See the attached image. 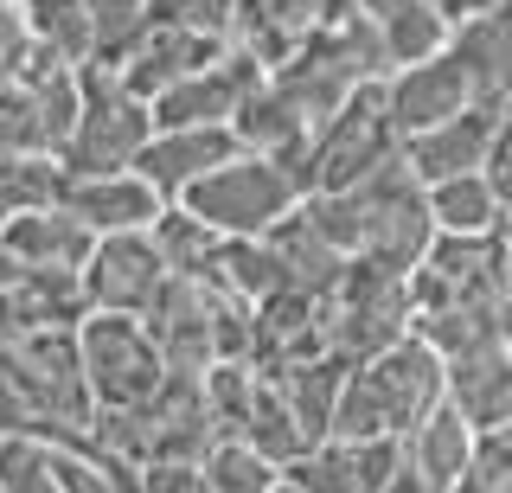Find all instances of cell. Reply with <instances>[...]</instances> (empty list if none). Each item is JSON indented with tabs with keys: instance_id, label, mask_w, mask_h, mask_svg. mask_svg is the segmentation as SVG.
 <instances>
[{
	"instance_id": "1",
	"label": "cell",
	"mask_w": 512,
	"mask_h": 493,
	"mask_svg": "<svg viewBox=\"0 0 512 493\" xmlns=\"http://www.w3.org/2000/svg\"><path fill=\"white\" fill-rule=\"evenodd\" d=\"M301 212L320 225V237H327L333 250L365 257L378 269H397V276H410V269L423 263V250L436 244L429 193H423V180L410 173L404 154H397L391 167H378L372 180L346 186V193H308Z\"/></svg>"
},
{
	"instance_id": "2",
	"label": "cell",
	"mask_w": 512,
	"mask_h": 493,
	"mask_svg": "<svg viewBox=\"0 0 512 493\" xmlns=\"http://www.w3.org/2000/svg\"><path fill=\"white\" fill-rule=\"evenodd\" d=\"M442 404H448V359L410 327L397 346H384V353L359 359L346 372L340 410H333V436H397L404 442Z\"/></svg>"
},
{
	"instance_id": "3",
	"label": "cell",
	"mask_w": 512,
	"mask_h": 493,
	"mask_svg": "<svg viewBox=\"0 0 512 493\" xmlns=\"http://www.w3.org/2000/svg\"><path fill=\"white\" fill-rule=\"evenodd\" d=\"M90 436L122 461L148 468V461H205L218 442L212 404H205V372H167V385L128 410H96Z\"/></svg>"
},
{
	"instance_id": "4",
	"label": "cell",
	"mask_w": 512,
	"mask_h": 493,
	"mask_svg": "<svg viewBox=\"0 0 512 493\" xmlns=\"http://www.w3.org/2000/svg\"><path fill=\"white\" fill-rule=\"evenodd\" d=\"M77 84H84V109H77V129L58 154L64 173H122V167H135L141 148L154 141V103L135 97L109 58H84V65H77Z\"/></svg>"
},
{
	"instance_id": "5",
	"label": "cell",
	"mask_w": 512,
	"mask_h": 493,
	"mask_svg": "<svg viewBox=\"0 0 512 493\" xmlns=\"http://www.w3.org/2000/svg\"><path fill=\"white\" fill-rule=\"evenodd\" d=\"M0 372L13 378V391L32 404V417H39V429L52 442L90 436L96 397H90V378H84V353H77V327L0 340Z\"/></svg>"
},
{
	"instance_id": "6",
	"label": "cell",
	"mask_w": 512,
	"mask_h": 493,
	"mask_svg": "<svg viewBox=\"0 0 512 493\" xmlns=\"http://www.w3.org/2000/svg\"><path fill=\"white\" fill-rule=\"evenodd\" d=\"M301 199H308V186H301V173L288 161H269V154L237 148L231 161L205 173L180 205L192 218H205L212 231H224V237H269Z\"/></svg>"
},
{
	"instance_id": "7",
	"label": "cell",
	"mask_w": 512,
	"mask_h": 493,
	"mask_svg": "<svg viewBox=\"0 0 512 493\" xmlns=\"http://www.w3.org/2000/svg\"><path fill=\"white\" fill-rule=\"evenodd\" d=\"M397 154H404V135H397L391 109H384V77H378V84L352 90V97L314 129L301 180H308V193H346V186L372 180L378 167H391Z\"/></svg>"
},
{
	"instance_id": "8",
	"label": "cell",
	"mask_w": 512,
	"mask_h": 493,
	"mask_svg": "<svg viewBox=\"0 0 512 493\" xmlns=\"http://www.w3.org/2000/svg\"><path fill=\"white\" fill-rule=\"evenodd\" d=\"M410 327H416L410 276L352 257L346 276H340V289L327 295V353H340V359L359 365V359L384 353V346H397Z\"/></svg>"
},
{
	"instance_id": "9",
	"label": "cell",
	"mask_w": 512,
	"mask_h": 493,
	"mask_svg": "<svg viewBox=\"0 0 512 493\" xmlns=\"http://www.w3.org/2000/svg\"><path fill=\"white\" fill-rule=\"evenodd\" d=\"M77 353H84V378H90L96 410L141 404V397H154L173 372L141 314H96L90 308L84 327H77Z\"/></svg>"
},
{
	"instance_id": "10",
	"label": "cell",
	"mask_w": 512,
	"mask_h": 493,
	"mask_svg": "<svg viewBox=\"0 0 512 493\" xmlns=\"http://www.w3.org/2000/svg\"><path fill=\"white\" fill-rule=\"evenodd\" d=\"M263 84H269V65L231 39L224 58H212L205 71L180 77L173 90L154 97V129H218V122H231Z\"/></svg>"
},
{
	"instance_id": "11",
	"label": "cell",
	"mask_w": 512,
	"mask_h": 493,
	"mask_svg": "<svg viewBox=\"0 0 512 493\" xmlns=\"http://www.w3.org/2000/svg\"><path fill=\"white\" fill-rule=\"evenodd\" d=\"M167 282H173V269L160 257L154 231L96 237V250L84 263V295H90L96 314H148Z\"/></svg>"
},
{
	"instance_id": "12",
	"label": "cell",
	"mask_w": 512,
	"mask_h": 493,
	"mask_svg": "<svg viewBox=\"0 0 512 493\" xmlns=\"http://www.w3.org/2000/svg\"><path fill=\"white\" fill-rule=\"evenodd\" d=\"M404 468L397 436H320L308 455L288 468L301 493H384Z\"/></svg>"
},
{
	"instance_id": "13",
	"label": "cell",
	"mask_w": 512,
	"mask_h": 493,
	"mask_svg": "<svg viewBox=\"0 0 512 493\" xmlns=\"http://www.w3.org/2000/svg\"><path fill=\"white\" fill-rule=\"evenodd\" d=\"M141 321H148L154 346L167 353L173 372H212L218 365V282L173 276Z\"/></svg>"
},
{
	"instance_id": "14",
	"label": "cell",
	"mask_w": 512,
	"mask_h": 493,
	"mask_svg": "<svg viewBox=\"0 0 512 493\" xmlns=\"http://www.w3.org/2000/svg\"><path fill=\"white\" fill-rule=\"evenodd\" d=\"M384 109H391L397 135H423L436 129V122L461 116V109H474V84H468V65H461L455 52H429L416 58V65H397L391 77H384Z\"/></svg>"
},
{
	"instance_id": "15",
	"label": "cell",
	"mask_w": 512,
	"mask_h": 493,
	"mask_svg": "<svg viewBox=\"0 0 512 493\" xmlns=\"http://www.w3.org/2000/svg\"><path fill=\"white\" fill-rule=\"evenodd\" d=\"M346 13H359V0H237L231 39L276 71V65H288V58H295L308 39H320L327 26H340Z\"/></svg>"
},
{
	"instance_id": "16",
	"label": "cell",
	"mask_w": 512,
	"mask_h": 493,
	"mask_svg": "<svg viewBox=\"0 0 512 493\" xmlns=\"http://www.w3.org/2000/svg\"><path fill=\"white\" fill-rule=\"evenodd\" d=\"M58 205H64V212H77L96 237L154 231V218L167 212V199H160L135 167H122V173H64Z\"/></svg>"
},
{
	"instance_id": "17",
	"label": "cell",
	"mask_w": 512,
	"mask_h": 493,
	"mask_svg": "<svg viewBox=\"0 0 512 493\" xmlns=\"http://www.w3.org/2000/svg\"><path fill=\"white\" fill-rule=\"evenodd\" d=\"M224 33H192V26H148L128 52L116 58V71H122V84L135 90V97H160V90H173L180 77H192V71H205L212 58H224Z\"/></svg>"
},
{
	"instance_id": "18",
	"label": "cell",
	"mask_w": 512,
	"mask_h": 493,
	"mask_svg": "<svg viewBox=\"0 0 512 493\" xmlns=\"http://www.w3.org/2000/svg\"><path fill=\"white\" fill-rule=\"evenodd\" d=\"M237 148H244V141L231 135V122H218V129H154V141L141 148L135 173H141V180H148L167 205H180L192 186H199L212 167H224Z\"/></svg>"
},
{
	"instance_id": "19",
	"label": "cell",
	"mask_w": 512,
	"mask_h": 493,
	"mask_svg": "<svg viewBox=\"0 0 512 493\" xmlns=\"http://www.w3.org/2000/svg\"><path fill=\"white\" fill-rule=\"evenodd\" d=\"M90 295L84 269H26L7 295H0V340H26V333L52 327H84Z\"/></svg>"
},
{
	"instance_id": "20",
	"label": "cell",
	"mask_w": 512,
	"mask_h": 493,
	"mask_svg": "<svg viewBox=\"0 0 512 493\" xmlns=\"http://www.w3.org/2000/svg\"><path fill=\"white\" fill-rule=\"evenodd\" d=\"M493 135H500V116L474 103V109H461V116L436 122V129L410 135L404 141V161H410V173L423 186H436V180H455V173H480V167H487Z\"/></svg>"
},
{
	"instance_id": "21",
	"label": "cell",
	"mask_w": 512,
	"mask_h": 493,
	"mask_svg": "<svg viewBox=\"0 0 512 493\" xmlns=\"http://www.w3.org/2000/svg\"><path fill=\"white\" fill-rule=\"evenodd\" d=\"M448 52L468 65L474 103L493 109V116H512V7L474 13L448 33Z\"/></svg>"
},
{
	"instance_id": "22",
	"label": "cell",
	"mask_w": 512,
	"mask_h": 493,
	"mask_svg": "<svg viewBox=\"0 0 512 493\" xmlns=\"http://www.w3.org/2000/svg\"><path fill=\"white\" fill-rule=\"evenodd\" d=\"M448 404L474 429L512 423V346L487 340V346H468V353H448Z\"/></svg>"
},
{
	"instance_id": "23",
	"label": "cell",
	"mask_w": 512,
	"mask_h": 493,
	"mask_svg": "<svg viewBox=\"0 0 512 493\" xmlns=\"http://www.w3.org/2000/svg\"><path fill=\"white\" fill-rule=\"evenodd\" d=\"M0 244L26 269H84L96 250V231L64 205H32V212H13L0 225Z\"/></svg>"
},
{
	"instance_id": "24",
	"label": "cell",
	"mask_w": 512,
	"mask_h": 493,
	"mask_svg": "<svg viewBox=\"0 0 512 493\" xmlns=\"http://www.w3.org/2000/svg\"><path fill=\"white\" fill-rule=\"evenodd\" d=\"M231 135L244 141L250 154H269V161H288V167H308V148H314V122L301 116V103L295 97H282L276 90V77H269L256 97L231 116ZM308 186V180H301Z\"/></svg>"
},
{
	"instance_id": "25",
	"label": "cell",
	"mask_w": 512,
	"mask_h": 493,
	"mask_svg": "<svg viewBox=\"0 0 512 493\" xmlns=\"http://www.w3.org/2000/svg\"><path fill=\"white\" fill-rule=\"evenodd\" d=\"M474 442H480V429L461 417L455 404H442V410H429V417L404 436V461L423 474L429 487L455 493V487L474 474Z\"/></svg>"
},
{
	"instance_id": "26",
	"label": "cell",
	"mask_w": 512,
	"mask_h": 493,
	"mask_svg": "<svg viewBox=\"0 0 512 493\" xmlns=\"http://www.w3.org/2000/svg\"><path fill=\"white\" fill-rule=\"evenodd\" d=\"M346 372H352V359H340V353H314V359L269 365L263 378L288 397V410L301 417V429H308V436L320 442V436H333V410H340Z\"/></svg>"
},
{
	"instance_id": "27",
	"label": "cell",
	"mask_w": 512,
	"mask_h": 493,
	"mask_svg": "<svg viewBox=\"0 0 512 493\" xmlns=\"http://www.w3.org/2000/svg\"><path fill=\"white\" fill-rule=\"evenodd\" d=\"M269 250H276V263H282V276H288V289H308V295H333L340 289V276H346V250H333L327 237H320V225L308 212H288L276 231H269Z\"/></svg>"
},
{
	"instance_id": "28",
	"label": "cell",
	"mask_w": 512,
	"mask_h": 493,
	"mask_svg": "<svg viewBox=\"0 0 512 493\" xmlns=\"http://www.w3.org/2000/svg\"><path fill=\"white\" fill-rule=\"evenodd\" d=\"M359 13L378 26L384 52H391V71L416 65V58H429V52H442L448 33H455L429 0H359Z\"/></svg>"
},
{
	"instance_id": "29",
	"label": "cell",
	"mask_w": 512,
	"mask_h": 493,
	"mask_svg": "<svg viewBox=\"0 0 512 493\" xmlns=\"http://www.w3.org/2000/svg\"><path fill=\"white\" fill-rule=\"evenodd\" d=\"M423 193H429V218H436L442 237H487V231L506 225V205H500V193H493L487 167L455 173V180H436V186H423Z\"/></svg>"
},
{
	"instance_id": "30",
	"label": "cell",
	"mask_w": 512,
	"mask_h": 493,
	"mask_svg": "<svg viewBox=\"0 0 512 493\" xmlns=\"http://www.w3.org/2000/svg\"><path fill=\"white\" fill-rule=\"evenodd\" d=\"M154 244H160V257H167L173 276L218 282V263H224V244H231V237L212 231L205 218H192L186 205H167V212L154 218Z\"/></svg>"
},
{
	"instance_id": "31",
	"label": "cell",
	"mask_w": 512,
	"mask_h": 493,
	"mask_svg": "<svg viewBox=\"0 0 512 493\" xmlns=\"http://www.w3.org/2000/svg\"><path fill=\"white\" fill-rule=\"evenodd\" d=\"M244 442H256V449L276 461L282 474H288L301 455L314 449V436L301 429V417L288 410V397H282L276 385H269L263 372H256V397H250V417H244Z\"/></svg>"
},
{
	"instance_id": "32",
	"label": "cell",
	"mask_w": 512,
	"mask_h": 493,
	"mask_svg": "<svg viewBox=\"0 0 512 493\" xmlns=\"http://www.w3.org/2000/svg\"><path fill=\"white\" fill-rule=\"evenodd\" d=\"M205 481H212V493H276L282 487V468L256 449V442L218 436L212 449H205Z\"/></svg>"
},
{
	"instance_id": "33",
	"label": "cell",
	"mask_w": 512,
	"mask_h": 493,
	"mask_svg": "<svg viewBox=\"0 0 512 493\" xmlns=\"http://www.w3.org/2000/svg\"><path fill=\"white\" fill-rule=\"evenodd\" d=\"M84 13H90V58H109V65L154 26L148 0H84Z\"/></svg>"
},
{
	"instance_id": "34",
	"label": "cell",
	"mask_w": 512,
	"mask_h": 493,
	"mask_svg": "<svg viewBox=\"0 0 512 493\" xmlns=\"http://www.w3.org/2000/svg\"><path fill=\"white\" fill-rule=\"evenodd\" d=\"M0 493H58L52 436H0Z\"/></svg>"
},
{
	"instance_id": "35",
	"label": "cell",
	"mask_w": 512,
	"mask_h": 493,
	"mask_svg": "<svg viewBox=\"0 0 512 493\" xmlns=\"http://www.w3.org/2000/svg\"><path fill=\"white\" fill-rule=\"evenodd\" d=\"M148 20H160V26H192V33H224V39H231L237 0H148Z\"/></svg>"
},
{
	"instance_id": "36",
	"label": "cell",
	"mask_w": 512,
	"mask_h": 493,
	"mask_svg": "<svg viewBox=\"0 0 512 493\" xmlns=\"http://www.w3.org/2000/svg\"><path fill=\"white\" fill-rule=\"evenodd\" d=\"M135 493H212V481H205V461H148Z\"/></svg>"
},
{
	"instance_id": "37",
	"label": "cell",
	"mask_w": 512,
	"mask_h": 493,
	"mask_svg": "<svg viewBox=\"0 0 512 493\" xmlns=\"http://www.w3.org/2000/svg\"><path fill=\"white\" fill-rule=\"evenodd\" d=\"M429 7H436L448 26H461V20H474V13H493V7H506V0H429Z\"/></svg>"
},
{
	"instance_id": "38",
	"label": "cell",
	"mask_w": 512,
	"mask_h": 493,
	"mask_svg": "<svg viewBox=\"0 0 512 493\" xmlns=\"http://www.w3.org/2000/svg\"><path fill=\"white\" fill-rule=\"evenodd\" d=\"M384 493H442V487H429V481H423V474H416V468H410V461H404V468H397V481H391V487H384Z\"/></svg>"
},
{
	"instance_id": "39",
	"label": "cell",
	"mask_w": 512,
	"mask_h": 493,
	"mask_svg": "<svg viewBox=\"0 0 512 493\" xmlns=\"http://www.w3.org/2000/svg\"><path fill=\"white\" fill-rule=\"evenodd\" d=\"M20 276H26V263L13 257L7 244H0V295H7V289H13V282H20Z\"/></svg>"
},
{
	"instance_id": "40",
	"label": "cell",
	"mask_w": 512,
	"mask_h": 493,
	"mask_svg": "<svg viewBox=\"0 0 512 493\" xmlns=\"http://www.w3.org/2000/svg\"><path fill=\"white\" fill-rule=\"evenodd\" d=\"M455 493H506V487H487V481H480V474H468V481H461Z\"/></svg>"
},
{
	"instance_id": "41",
	"label": "cell",
	"mask_w": 512,
	"mask_h": 493,
	"mask_svg": "<svg viewBox=\"0 0 512 493\" xmlns=\"http://www.w3.org/2000/svg\"><path fill=\"white\" fill-rule=\"evenodd\" d=\"M500 244H506V257H512V218H506V225H500Z\"/></svg>"
},
{
	"instance_id": "42",
	"label": "cell",
	"mask_w": 512,
	"mask_h": 493,
	"mask_svg": "<svg viewBox=\"0 0 512 493\" xmlns=\"http://www.w3.org/2000/svg\"><path fill=\"white\" fill-rule=\"evenodd\" d=\"M276 493H301V487H295V481H288V474H282V487H276Z\"/></svg>"
},
{
	"instance_id": "43",
	"label": "cell",
	"mask_w": 512,
	"mask_h": 493,
	"mask_svg": "<svg viewBox=\"0 0 512 493\" xmlns=\"http://www.w3.org/2000/svg\"><path fill=\"white\" fill-rule=\"evenodd\" d=\"M506 493H512V481H506Z\"/></svg>"
},
{
	"instance_id": "44",
	"label": "cell",
	"mask_w": 512,
	"mask_h": 493,
	"mask_svg": "<svg viewBox=\"0 0 512 493\" xmlns=\"http://www.w3.org/2000/svg\"><path fill=\"white\" fill-rule=\"evenodd\" d=\"M506 7H512V0H506Z\"/></svg>"
},
{
	"instance_id": "45",
	"label": "cell",
	"mask_w": 512,
	"mask_h": 493,
	"mask_svg": "<svg viewBox=\"0 0 512 493\" xmlns=\"http://www.w3.org/2000/svg\"><path fill=\"white\" fill-rule=\"evenodd\" d=\"M506 346H512V340H506Z\"/></svg>"
}]
</instances>
